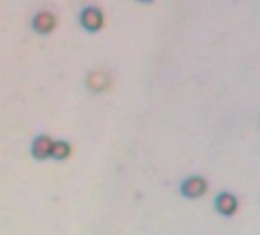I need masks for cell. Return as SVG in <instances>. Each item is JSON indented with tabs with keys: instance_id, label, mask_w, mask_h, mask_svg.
I'll list each match as a JSON object with an SVG mask.
<instances>
[{
	"instance_id": "6da1fadb",
	"label": "cell",
	"mask_w": 260,
	"mask_h": 235,
	"mask_svg": "<svg viewBox=\"0 0 260 235\" xmlns=\"http://www.w3.org/2000/svg\"><path fill=\"white\" fill-rule=\"evenodd\" d=\"M81 22L87 29L95 31L101 26V14H100V11H96L93 8L84 10L81 14Z\"/></svg>"
},
{
	"instance_id": "7a4b0ae2",
	"label": "cell",
	"mask_w": 260,
	"mask_h": 235,
	"mask_svg": "<svg viewBox=\"0 0 260 235\" xmlns=\"http://www.w3.org/2000/svg\"><path fill=\"white\" fill-rule=\"evenodd\" d=\"M205 189V182L199 177H191L188 179L187 182H184V186H182V191L184 194L190 195V197H196V195H201Z\"/></svg>"
},
{
	"instance_id": "3957f363",
	"label": "cell",
	"mask_w": 260,
	"mask_h": 235,
	"mask_svg": "<svg viewBox=\"0 0 260 235\" xmlns=\"http://www.w3.org/2000/svg\"><path fill=\"white\" fill-rule=\"evenodd\" d=\"M51 148H52V142L49 141V138L46 136H42L39 138L36 142H34V147H32V153L36 158H46L51 154Z\"/></svg>"
},
{
	"instance_id": "277c9868",
	"label": "cell",
	"mask_w": 260,
	"mask_h": 235,
	"mask_svg": "<svg viewBox=\"0 0 260 235\" xmlns=\"http://www.w3.org/2000/svg\"><path fill=\"white\" fill-rule=\"evenodd\" d=\"M216 205H217L220 212L231 214L236 209V199L231 194H220L216 200Z\"/></svg>"
},
{
	"instance_id": "5b68a950",
	"label": "cell",
	"mask_w": 260,
	"mask_h": 235,
	"mask_svg": "<svg viewBox=\"0 0 260 235\" xmlns=\"http://www.w3.org/2000/svg\"><path fill=\"white\" fill-rule=\"evenodd\" d=\"M34 26L40 32H48L54 26V17L51 14H48V13H43V14H40V16L36 17Z\"/></svg>"
},
{
	"instance_id": "8992f818",
	"label": "cell",
	"mask_w": 260,
	"mask_h": 235,
	"mask_svg": "<svg viewBox=\"0 0 260 235\" xmlns=\"http://www.w3.org/2000/svg\"><path fill=\"white\" fill-rule=\"evenodd\" d=\"M68 153H69V145L66 144V142H55V144H52V148H51V154L54 156V158H57V159H63V158H66L68 156Z\"/></svg>"
}]
</instances>
